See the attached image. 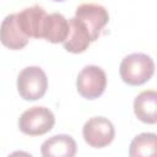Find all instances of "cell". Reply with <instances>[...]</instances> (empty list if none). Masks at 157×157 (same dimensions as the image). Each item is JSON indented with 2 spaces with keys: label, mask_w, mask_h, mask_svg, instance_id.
Returning a JSON list of instances; mask_svg holds the SVG:
<instances>
[{
  "label": "cell",
  "mask_w": 157,
  "mask_h": 157,
  "mask_svg": "<svg viewBox=\"0 0 157 157\" xmlns=\"http://www.w3.org/2000/svg\"><path fill=\"white\" fill-rule=\"evenodd\" d=\"M121 80L129 86H141L155 74V63L151 56L144 53L126 55L119 66Z\"/></svg>",
  "instance_id": "cell-1"
},
{
  "label": "cell",
  "mask_w": 157,
  "mask_h": 157,
  "mask_svg": "<svg viewBox=\"0 0 157 157\" xmlns=\"http://www.w3.org/2000/svg\"><path fill=\"white\" fill-rule=\"evenodd\" d=\"M28 39L18 25L17 13L7 15L0 25V42L2 45L11 50H20L27 45Z\"/></svg>",
  "instance_id": "cell-7"
},
{
  "label": "cell",
  "mask_w": 157,
  "mask_h": 157,
  "mask_svg": "<svg viewBox=\"0 0 157 157\" xmlns=\"http://www.w3.org/2000/svg\"><path fill=\"white\" fill-rule=\"evenodd\" d=\"M55 117L49 108L32 107L25 110L18 119V129L28 136H40L53 129Z\"/></svg>",
  "instance_id": "cell-3"
},
{
  "label": "cell",
  "mask_w": 157,
  "mask_h": 157,
  "mask_svg": "<svg viewBox=\"0 0 157 157\" xmlns=\"http://www.w3.org/2000/svg\"><path fill=\"white\" fill-rule=\"evenodd\" d=\"M134 113L142 123L156 124L157 121V92L144 91L134 99Z\"/></svg>",
  "instance_id": "cell-11"
},
{
  "label": "cell",
  "mask_w": 157,
  "mask_h": 157,
  "mask_svg": "<svg viewBox=\"0 0 157 157\" xmlns=\"http://www.w3.org/2000/svg\"><path fill=\"white\" fill-rule=\"evenodd\" d=\"M82 136L86 144L91 147L103 148L114 140L115 129L109 119L104 117H93L85 123Z\"/></svg>",
  "instance_id": "cell-5"
},
{
  "label": "cell",
  "mask_w": 157,
  "mask_h": 157,
  "mask_svg": "<svg viewBox=\"0 0 157 157\" xmlns=\"http://www.w3.org/2000/svg\"><path fill=\"white\" fill-rule=\"evenodd\" d=\"M69 34V21L58 12L47 15L42 38L50 43H63Z\"/></svg>",
  "instance_id": "cell-12"
},
{
  "label": "cell",
  "mask_w": 157,
  "mask_h": 157,
  "mask_svg": "<svg viewBox=\"0 0 157 157\" xmlns=\"http://www.w3.org/2000/svg\"><path fill=\"white\" fill-rule=\"evenodd\" d=\"M91 37L86 26L76 17L69 20V34L63 42L65 50L69 53H83L91 44Z\"/></svg>",
  "instance_id": "cell-9"
},
{
  "label": "cell",
  "mask_w": 157,
  "mask_h": 157,
  "mask_svg": "<svg viewBox=\"0 0 157 157\" xmlns=\"http://www.w3.org/2000/svg\"><path fill=\"white\" fill-rule=\"evenodd\" d=\"M53 1H56V2H63V1H65V0H53Z\"/></svg>",
  "instance_id": "cell-14"
},
{
  "label": "cell",
  "mask_w": 157,
  "mask_h": 157,
  "mask_svg": "<svg viewBox=\"0 0 157 157\" xmlns=\"http://www.w3.org/2000/svg\"><path fill=\"white\" fill-rule=\"evenodd\" d=\"M76 142L70 135L59 134L47 139L40 147L44 157H74L76 155Z\"/></svg>",
  "instance_id": "cell-10"
},
{
  "label": "cell",
  "mask_w": 157,
  "mask_h": 157,
  "mask_svg": "<svg viewBox=\"0 0 157 157\" xmlns=\"http://www.w3.org/2000/svg\"><path fill=\"white\" fill-rule=\"evenodd\" d=\"M47 17V12L39 5L23 9L17 13V21L22 32L29 38H42L43 25Z\"/></svg>",
  "instance_id": "cell-8"
},
{
  "label": "cell",
  "mask_w": 157,
  "mask_h": 157,
  "mask_svg": "<svg viewBox=\"0 0 157 157\" xmlns=\"http://www.w3.org/2000/svg\"><path fill=\"white\" fill-rule=\"evenodd\" d=\"M157 136L153 132H142L136 135L129 148V155L131 157H145L153 156L156 153Z\"/></svg>",
  "instance_id": "cell-13"
},
{
  "label": "cell",
  "mask_w": 157,
  "mask_h": 157,
  "mask_svg": "<svg viewBox=\"0 0 157 157\" xmlns=\"http://www.w3.org/2000/svg\"><path fill=\"white\" fill-rule=\"evenodd\" d=\"M75 17L78 18L87 28L91 42L98 39L101 31L109 21V15L105 7L98 4H82L76 9Z\"/></svg>",
  "instance_id": "cell-6"
},
{
  "label": "cell",
  "mask_w": 157,
  "mask_h": 157,
  "mask_svg": "<svg viewBox=\"0 0 157 157\" xmlns=\"http://www.w3.org/2000/svg\"><path fill=\"white\" fill-rule=\"evenodd\" d=\"M107 86V75L104 70L96 65L85 66L77 75L76 88L81 97L96 99L101 97Z\"/></svg>",
  "instance_id": "cell-4"
},
{
  "label": "cell",
  "mask_w": 157,
  "mask_h": 157,
  "mask_svg": "<svg viewBox=\"0 0 157 157\" xmlns=\"http://www.w3.org/2000/svg\"><path fill=\"white\" fill-rule=\"evenodd\" d=\"M48 88V78L39 66H27L17 76V91L25 101L40 99Z\"/></svg>",
  "instance_id": "cell-2"
}]
</instances>
